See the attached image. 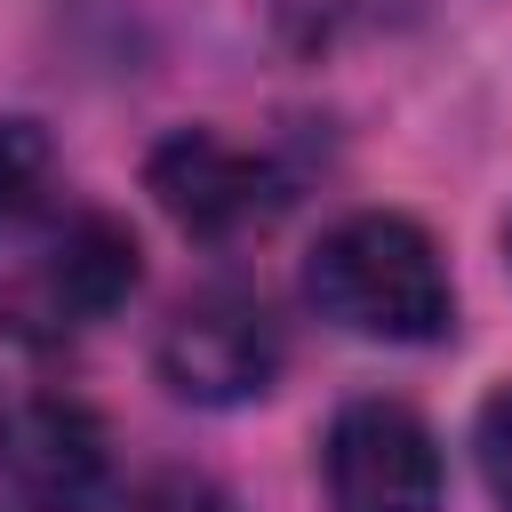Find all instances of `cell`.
<instances>
[{
    "mask_svg": "<svg viewBox=\"0 0 512 512\" xmlns=\"http://www.w3.org/2000/svg\"><path fill=\"white\" fill-rule=\"evenodd\" d=\"M424 16V0H272V32L296 56H336V48H368L384 32H408Z\"/></svg>",
    "mask_w": 512,
    "mask_h": 512,
    "instance_id": "7",
    "label": "cell"
},
{
    "mask_svg": "<svg viewBox=\"0 0 512 512\" xmlns=\"http://www.w3.org/2000/svg\"><path fill=\"white\" fill-rule=\"evenodd\" d=\"M504 256H512V224H504Z\"/></svg>",
    "mask_w": 512,
    "mask_h": 512,
    "instance_id": "11",
    "label": "cell"
},
{
    "mask_svg": "<svg viewBox=\"0 0 512 512\" xmlns=\"http://www.w3.org/2000/svg\"><path fill=\"white\" fill-rule=\"evenodd\" d=\"M280 320L256 288H200L168 312L152 360H160V384L176 400H200V408H240L256 392H272L280 376Z\"/></svg>",
    "mask_w": 512,
    "mask_h": 512,
    "instance_id": "3",
    "label": "cell"
},
{
    "mask_svg": "<svg viewBox=\"0 0 512 512\" xmlns=\"http://www.w3.org/2000/svg\"><path fill=\"white\" fill-rule=\"evenodd\" d=\"M112 512H240L216 480H200V472H152V480H136Z\"/></svg>",
    "mask_w": 512,
    "mask_h": 512,
    "instance_id": "10",
    "label": "cell"
},
{
    "mask_svg": "<svg viewBox=\"0 0 512 512\" xmlns=\"http://www.w3.org/2000/svg\"><path fill=\"white\" fill-rule=\"evenodd\" d=\"M56 184V144L40 120H0V232H16Z\"/></svg>",
    "mask_w": 512,
    "mask_h": 512,
    "instance_id": "8",
    "label": "cell"
},
{
    "mask_svg": "<svg viewBox=\"0 0 512 512\" xmlns=\"http://www.w3.org/2000/svg\"><path fill=\"white\" fill-rule=\"evenodd\" d=\"M472 456H480L488 504H496V512H512V376L480 400V416H472Z\"/></svg>",
    "mask_w": 512,
    "mask_h": 512,
    "instance_id": "9",
    "label": "cell"
},
{
    "mask_svg": "<svg viewBox=\"0 0 512 512\" xmlns=\"http://www.w3.org/2000/svg\"><path fill=\"white\" fill-rule=\"evenodd\" d=\"M328 496L336 512H440V440L400 400H352L328 424Z\"/></svg>",
    "mask_w": 512,
    "mask_h": 512,
    "instance_id": "5",
    "label": "cell"
},
{
    "mask_svg": "<svg viewBox=\"0 0 512 512\" xmlns=\"http://www.w3.org/2000/svg\"><path fill=\"white\" fill-rule=\"evenodd\" d=\"M144 184L192 240H240V232L272 224L280 200H288V176L264 152H240L208 128H176L168 144H152Z\"/></svg>",
    "mask_w": 512,
    "mask_h": 512,
    "instance_id": "6",
    "label": "cell"
},
{
    "mask_svg": "<svg viewBox=\"0 0 512 512\" xmlns=\"http://www.w3.org/2000/svg\"><path fill=\"white\" fill-rule=\"evenodd\" d=\"M304 296L344 336H376V344H432L456 320L440 240L392 208H360V216L328 224L304 264Z\"/></svg>",
    "mask_w": 512,
    "mask_h": 512,
    "instance_id": "1",
    "label": "cell"
},
{
    "mask_svg": "<svg viewBox=\"0 0 512 512\" xmlns=\"http://www.w3.org/2000/svg\"><path fill=\"white\" fill-rule=\"evenodd\" d=\"M128 296H136V232L104 208H80L0 272V336L72 344Z\"/></svg>",
    "mask_w": 512,
    "mask_h": 512,
    "instance_id": "2",
    "label": "cell"
},
{
    "mask_svg": "<svg viewBox=\"0 0 512 512\" xmlns=\"http://www.w3.org/2000/svg\"><path fill=\"white\" fill-rule=\"evenodd\" d=\"M112 480V432L88 400L16 384L0 392V488L24 512H88Z\"/></svg>",
    "mask_w": 512,
    "mask_h": 512,
    "instance_id": "4",
    "label": "cell"
}]
</instances>
